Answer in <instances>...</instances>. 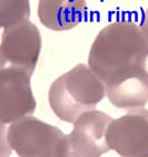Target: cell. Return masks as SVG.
<instances>
[{
	"label": "cell",
	"instance_id": "6da1fadb",
	"mask_svg": "<svg viewBox=\"0 0 148 157\" xmlns=\"http://www.w3.org/2000/svg\"><path fill=\"white\" fill-rule=\"evenodd\" d=\"M147 57L148 44L142 27L133 21H116L96 36L88 66L107 84L135 67H145Z\"/></svg>",
	"mask_w": 148,
	"mask_h": 157
},
{
	"label": "cell",
	"instance_id": "7a4b0ae2",
	"mask_svg": "<svg viewBox=\"0 0 148 157\" xmlns=\"http://www.w3.org/2000/svg\"><path fill=\"white\" fill-rule=\"evenodd\" d=\"M106 95L105 82L89 66L78 63L52 82L48 100L60 121L74 123L80 115L96 108Z\"/></svg>",
	"mask_w": 148,
	"mask_h": 157
},
{
	"label": "cell",
	"instance_id": "3957f363",
	"mask_svg": "<svg viewBox=\"0 0 148 157\" xmlns=\"http://www.w3.org/2000/svg\"><path fill=\"white\" fill-rule=\"evenodd\" d=\"M6 142L21 157H69L67 135L31 115L11 123Z\"/></svg>",
	"mask_w": 148,
	"mask_h": 157
},
{
	"label": "cell",
	"instance_id": "277c9868",
	"mask_svg": "<svg viewBox=\"0 0 148 157\" xmlns=\"http://www.w3.org/2000/svg\"><path fill=\"white\" fill-rule=\"evenodd\" d=\"M41 35L29 19L3 28L0 67L17 68L32 75L41 50Z\"/></svg>",
	"mask_w": 148,
	"mask_h": 157
},
{
	"label": "cell",
	"instance_id": "5b68a950",
	"mask_svg": "<svg viewBox=\"0 0 148 157\" xmlns=\"http://www.w3.org/2000/svg\"><path fill=\"white\" fill-rule=\"evenodd\" d=\"M112 118L100 110H89L74 121L67 135L69 157H98L110 151L107 133Z\"/></svg>",
	"mask_w": 148,
	"mask_h": 157
},
{
	"label": "cell",
	"instance_id": "8992f818",
	"mask_svg": "<svg viewBox=\"0 0 148 157\" xmlns=\"http://www.w3.org/2000/svg\"><path fill=\"white\" fill-rule=\"evenodd\" d=\"M110 149L123 157H148V110L131 109L112 119L107 133Z\"/></svg>",
	"mask_w": 148,
	"mask_h": 157
},
{
	"label": "cell",
	"instance_id": "52a82bcc",
	"mask_svg": "<svg viewBox=\"0 0 148 157\" xmlns=\"http://www.w3.org/2000/svg\"><path fill=\"white\" fill-rule=\"evenodd\" d=\"M28 73L17 68H1L0 71V123L6 125L36 110L37 103Z\"/></svg>",
	"mask_w": 148,
	"mask_h": 157
},
{
	"label": "cell",
	"instance_id": "ba28073f",
	"mask_svg": "<svg viewBox=\"0 0 148 157\" xmlns=\"http://www.w3.org/2000/svg\"><path fill=\"white\" fill-rule=\"evenodd\" d=\"M106 85L109 101L119 109L142 108L148 103V70L137 66Z\"/></svg>",
	"mask_w": 148,
	"mask_h": 157
},
{
	"label": "cell",
	"instance_id": "9c48e42d",
	"mask_svg": "<svg viewBox=\"0 0 148 157\" xmlns=\"http://www.w3.org/2000/svg\"><path fill=\"white\" fill-rule=\"evenodd\" d=\"M86 9V0H39L38 18L50 30H70L82 20Z\"/></svg>",
	"mask_w": 148,
	"mask_h": 157
},
{
	"label": "cell",
	"instance_id": "30bf717a",
	"mask_svg": "<svg viewBox=\"0 0 148 157\" xmlns=\"http://www.w3.org/2000/svg\"><path fill=\"white\" fill-rule=\"evenodd\" d=\"M30 17L29 0H0V26L6 28Z\"/></svg>",
	"mask_w": 148,
	"mask_h": 157
},
{
	"label": "cell",
	"instance_id": "8fae6325",
	"mask_svg": "<svg viewBox=\"0 0 148 157\" xmlns=\"http://www.w3.org/2000/svg\"><path fill=\"white\" fill-rule=\"evenodd\" d=\"M140 27H142V30L144 33V35H145V38L148 44V9L144 13V20H142V24Z\"/></svg>",
	"mask_w": 148,
	"mask_h": 157
},
{
	"label": "cell",
	"instance_id": "7c38bea8",
	"mask_svg": "<svg viewBox=\"0 0 148 157\" xmlns=\"http://www.w3.org/2000/svg\"><path fill=\"white\" fill-rule=\"evenodd\" d=\"M145 68L148 70V57H147V59H146V61H145Z\"/></svg>",
	"mask_w": 148,
	"mask_h": 157
}]
</instances>
